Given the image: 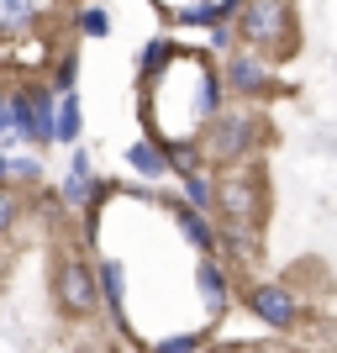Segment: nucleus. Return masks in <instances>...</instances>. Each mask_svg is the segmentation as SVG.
Returning a JSON list of instances; mask_svg holds the SVG:
<instances>
[{
    "mask_svg": "<svg viewBox=\"0 0 337 353\" xmlns=\"http://www.w3.org/2000/svg\"><path fill=\"white\" fill-rule=\"evenodd\" d=\"M237 37L253 53L269 59H290L295 53V21H290V0H237Z\"/></svg>",
    "mask_w": 337,
    "mask_h": 353,
    "instance_id": "obj_1",
    "label": "nucleus"
},
{
    "mask_svg": "<svg viewBox=\"0 0 337 353\" xmlns=\"http://www.w3.org/2000/svg\"><path fill=\"white\" fill-rule=\"evenodd\" d=\"M253 143H258V121L248 111H211V132L201 137V159L232 169L253 153Z\"/></svg>",
    "mask_w": 337,
    "mask_h": 353,
    "instance_id": "obj_2",
    "label": "nucleus"
},
{
    "mask_svg": "<svg viewBox=\"0 0 337 353\" xmlns=\"http://www.w3.org/2000/svg\"><path fill=\"white\" fill-rule=\"evenodd\" d=\"M53 295H59L63 316H95L101 306V280H95V264L79 259V253H63L59 274H53Z\"/></svg>",
    "mask_w": 337,
    "mask_h": 353,
    "instance_id": "obj_3",
    "label": "nucleus"
},
{
    "mask_svg": "<svg viewBox=\"0 0 337 353\" xmlns=\"http://www.w3.org/2000/svg\"><path fill=\"white\" fill-rule=\"evenodd\" d=\"M216 211L227 227H258L264 216V185L253 169H237V174L216 179Z\"/></svg>",
    "mask_w": 337,
    "mask_h": 353,
    "instance_id": "obj_4",
    "label": "nucleus"
},
{
    "mask_svg": "<svg viewBox=\"0 0 337 353\" xmlns=\"http://www.w3.org/2000/svg\"><path fill=\"white\" fill-rule=\"evenodd\" d=\"M11 121L27 143H53L59 111H53V90H11Z\"/></svg>",
    "mask_w": 337,
    "mask_h": 353,
    "instance_id": "obj_5",
    "label": "nucleus"
},
{
    "mask_svg": "<svg viewBox=\"0 0 337 353\" xmlns=\"http://www.w3.org/2000/svg\"><path fill=\"white\" fill-rule=\"evenodd\" d=\"M243 306H248L258 322H269L274 332H290V327L300 322V301H295L285 285H269V280H253L248 290H243Z\"/></svg>",
    "mask_w": 337,
    "mask_h": 353,
    "instance_id": "obj_6",
    "label": "nucleus"
},
{
    "mask_svg": "<svg viewBox=\"0 0 337 353\" xmlns=\"http://www.w3.org/2000/svg\"><path fill=\"white\" fill-rule=\"evenodd\" d=\"M227 90L232 95H243V101H253V95H269L274 90V74H269V63H264V53H237L232 63H227Z\"/></svg>",
    "mask_w": 337,
    "mask_h": 353,
    "instance_id": "obj_7",
    "label": "nucleus"
},
{
    "mask_svg": "<svg viewBox=\"0 0 337 353\" xmlns=\"http://www.w3.org/2000/svg\"><path fill=\"white\" fill-rule=\"evenodd\" d=\"M169 216L179 221V232L190 237L195 248H205V253H216V227L205 221V211L201 206H190V201H169Z\"/></svg>",
    "mask_w": 337,
    "mask_h": 353,
    "instance_id": "obj_8",
    "label": "nucleus"
},
{
    "mask_svg": "<svg viewBox=\"0 0 337 353\" xmlns=\"http://www.w3.org/2000/svg\"><path fill=\"white\" fill-rule=\"evenodd\" d=\"M90 195H95V169H90V153H85V148H74L69 179H63V201H69V206H85Z\"/></svg>",
    "mask_w": 337,
    "mask_h": 353,
    "instance_id": "obj_9",
    "label": "nucleus"
},
{
    "mask_svg": "<svg viewBox=\"0 0 337 353\" xmlns=\"http://www.w3.org/2000/svg\"><path fill=\"white\" fill-rule=\"evenodd\" d=\"M195 285H201V295H205V306H211V311H221L227 301H232V290H227V274H221L216 259H205V264L195 269Z\"/></svg>",
    "mask_w": 337,
    "mask_h": 353,
    "instance_id": "obj_10",
    "label": "nucleus"
},
{
    "mask_svg": "<svg viewBox=\"0 0 337 353\" xmlns=\"http://www.w3.org/2000/svg\"><path fill=\"white\" fill-rule=\"evenodd\" d=\"M37 21V0H0V37H16Z\"/></svg>",
    "mask_w": 337,
    "mask_h": 353,
    "instance_id": "obj_11",
    "label": "nucleus"
},
{
    "mask_svg": "<svg viewBox=\"0 0 337 353\" xmlns=\"http://www.w3.org/2000/svg\"><path fill=\"white\" fill-rule=\"evenodd\" d=\"M95 280H101V306L121 322V269H116V259H101V264H95Z\"/></svg>",
    "mask_w": 337,
    "mask_h": 353,
    "instance_id": "obj_12",
    "label": "nucleus"
},
{
    "mask_svg": "<svg viewBox=\"0 0 337 353\" xmlns=\"http://www.w3.org/2000/svg\"><path fill=\"white\" fill-rule=\"evenodd\" d=\"M127 169L159 179V174H169V153H159L153 143H132V148H127Z\"/></svg>",
    "mask_w": 337,
    "mask_h": 353,
    "instance_id": "obj_13",
    "label": "nucleus"
},
{
    "mask_svg": "<svg viewBox=\"0 0 337 353\" xmlns=\"http://www.w3.org/2000/svg\"><path fill=\"white\" fill-rule=\"evenodd\" d=\"M179 179H185V195H190V206H201V211H211V206H216V185H211V179L201 174V169H185Z\"/></svg>",
    "mask_w": 337,
    "mask_h": 353,
    "instance_id": "obj_14",
    "label": "nucleus"
},
{
    "mask_svg": "<svg viewBox=\"0 0 337 353\" xmlns=\"http://www.w3.org/2000/svg\"><path fill=\"white\" fill-rule=\"evenodd\" d=\"M53 143H79V101L63 95L59 101V127H53Z\"/></svg>",
    "mask_w": 337,
    "mask_h": 353,
    "instance_id": "obj_15",
    "label": "nucleus"
},
{
    "mask_svg": "<svg viewBox=\"0 0 337 353\" xmlns=\"http://www.w3.org/2000/svg\"><path fill=\"white\" fill-rule=\"evenodd\" d=\"M74 74H79V59H74V53H63L59 69H53V90H59V95H74Z\"/></svg>",
    "mask_w": 337,
    "mask_h": 353,
    "instance_id": "obj_16",
    "label": "nucleus"
},
{
    "mask_svg": "<svg viewBox=\"0 0 337 353\" xmlns=\"http://www.w3.org/2000/svg\"><path fill=\"white\" fill-rule=\"evenodd\" d=\"M16 216H21V201H16V195L6 190V185H0V237H6V232L16 227Z\"/></svg>",
    "mask_w": 337,
    "mask_h": 353,
    "instance_id": "obj_17",
    "label": "nucleus"
},
{
    "mask_svg": "<svg viewBox=\"0 0 337 353\" xmlns=\"http://www.w3.org/2000/svg\"><path fill=\"white\" fill-rule=\"evenodd\" d=\"M79 32H90V37H105V32H111V16L90 6V11H79Z\"/></svg>",
    "mask_w": 337,
    "mask_h": 353,
    "instance_id": "obj_18",
    "label": "nucleus"
},
{
    "mask_svg": "<svg viewBox=\"0 0 337 353\" xmlns=\"http://www.w3.org/2000/svg\"><path fill=\"white\" fill-rule=\"evenodd\" d=\"M153 353H201V338H169V343H153Z\"/></svg>",
    "mask_w": 337,
    "mask_h": 353,
    "instance_id": "obj_19",
    "label": "nucleus"
},
{
    "mask_svg": "<svg viewBox=\"0 0 337 353\" xmlns=\"http://www.w3.org/2000/svg\"><path fill=\"white\" fill-rule=\"evenodd\" d=\"M11 174L16 179H37L43 169H37V159H11Z\"/></svg>",
    "mask_w": 337,
    "mask_h": 353,
    "instance_id": "obj_20",
    "label": "nucleus"
},
{
    "mask_svg": "<svg viewBox=\"0 0 337 353\" xmlns=\"http://www.w3.org/2000/svg\"><path fill=\"white\" fill-rule=\"evenodd\" d=\"M6 132H16V121H11V95L0 90V137H6Z\"/></svg>",
    "mask_w": 337,
    "mask_h": 353,
    "instance_id": "obj_21",
    "label": "nucleus"
},
{
    "mask_svg": "<svg viewBox=\"0 0 337 353\" xmlns=\"http://www.w3.org/2000/svg\"><path fill=\"white\" fill-rule=\"evenodd\" d=\"M6 174H11V159H6V153H0V179H6Z\"/></svg>",
    "mask_w": 337,
    "mask_h": 353,
    "instance_id": "obj_22",
    "label": "nucleus"
}]
</instances>
